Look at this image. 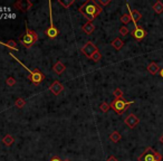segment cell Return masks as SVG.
Wrapping results in <instances>:
<instances>
[{"mask_svg": "<svg viewBox=\"0 0 163 161\" xmlns=\"http://www.w3.org/2000/svg\"><path fill=\"white\" fill-rule=\"evenodd\" d=\"M78 10H79V13L87 19V21L92 22L99 15L102 13L103 8L97 4V1H95V0H88V1H86V2H84V4H82Z\"/></svg>", "mask_w": 163, "mask_h": 161, "instance_id": "1", "label": "cell"}, {"mask_svg": "<svg viewBox=\"0 0 163 161\" xmlns=\"http://www.w3.org/2000/svg\"><path fill=\"white\" fill-rule=\"evenodd\" d=\"M134 102H127L123 100V98H115V100H113V101L110 103V105H111V109L114 112H115L116 114L119 115H122L124 113L125 111L129 109L130 105H132Z\"/></svg>", "mask_w": 163, "mask_h": 161, "instance_id": "2", "label": "cell"}, {"mask_svg": "<svg viewBox=\"0 0 163 161\" xmlns=\"http://www.w3.org/2000/svg\"><path fill=\"white\" fill-rule=\"evenodd\" d=\"M38 40V36H37V33L34 31V30L29 29L26 26V34L24 35L20 39V42L21 45L25 48H30L31 46H34V44H36Z\"/></svg>", "mask_w": 163, "mask_h": 161, "instance_id": "3", "label": "cell"}, {"mask_svg": "<svg viewBox=\"0 0 163 161\" xmlns=\"http://www.w3.org/2000/svg\"><path fill=\"white\" fill-rule=\"evenodd\" d=\"M49 18H50V27L49 28H47V29L45 30V34H46V36L47 37H49V38H56L57 36H58V34H59V30L56 28L55 26H54V20H53V13H52V2L49 1Z\"/></svg>", "mask_w": 163, "mask_h": 161, "instance_id": "4", "label": "cell"}, {"mask_svg": "<svg viewBox=\"0 0 163 161\" xmlns=\"http://www.w3.org/2000/svg\"><path fill=\"white\" fill-rule=\"evenodd\" d=\"M97 51H99L97 46L95 45L94 42H87L84 46L82 47V49H81L82 53H83L87 58H90V60L92 58V56L94 55Z\"/></svg>", "mask_w": 163, "mask_h": 161, "instance_id": "5", "label": "cell"}, {"mask_svg": "<svg viewBox=\"0 0 163 161\" xmlns=\"http://www.w3.org/2000/svg\"><path fill=\"white\" fill-rule=\"evenodd\" d=\"M28 78L31 80V83L34 85H39L45 80V75L39 71L38 68H36L34 71H30L29 75H28Z\"/></svg>", "mask_w": 163, "mask_h": 161, "instance_id": "6", "label": "cell"}, {"mask_svg": "<svg viewBox=\"0 0 163 161\" xmlns=\"http://www.w3.org/2000/svg\"><path fill=\"white\" fill-rule=\"evenodd\" d=\"M154 152H155L154 149H152L151 147H147V148L145 149V151L137 158V160L139 161H156Z\"/></svg>", "mask_w": 163, "mask_h": 161, "instance_id": "7", "label": "cell"}, {"mask_svg": "<svg viewBox=\"0 0 163 161\" xmlns=\"http://www.w3.org/2000/svg\"><path fill=\"white\" fill-rule=\"evenodd\" d=\"M147 31H146L142 26H136L132 31H131V36L136 40H142L143 38H145Z\"/></svg>", "mask_w": 163, "mask_h": 161, "instance_id": "8", "label": "cell"}, {"mask_svg": "<svg viewBox=\"0 0 163 161\" xmlns=\"http://www.w3.org/2000/svg\"><path fill=\"white\" fill-rule=\"evenodd\" d=\"M124 123L130 127V129H134L136 125H139V123H140V119H139L135 114L131 113V114H129L124 119Z\"/></svg>", "mask_w": 163, "mask_h": 161, "instance_id": "9", "label": "cell"}, {"mask_svg": "<svg viewBox=\"0 0 163 161\" xmlns=\"http://www.w3.org/2000/svg\"><path fill=\"white\" fill-rule=\"evenodd\" d=\"M49 89H50V92H52L53 94H55V95H59V94L63 92L64 86H63V84H61L60 82L55 80V82L49 86Z\"/></svg>", "mask_w": 163, "mask_h": 161, "instance_id": "10", "label": "cell"}, {"mask_svg": "<svg viewBox=\"0 0 163 161\" xmlns=\"http://www.w3.org/2000/svg\"><path fill=\"white\" fill-rule=\"evenodd\" d=\"M15 6H16L18 9H20L21 11H27V10H29V9L33 7V4H31L30 1H28V0H21V1L16 2Z\"/></svg>", "mask_w": 163, "mask_h": 161, "instance_id": "11", "label": "cell"}, {"mask_svg": "<svg viewBox=\"0 0 163 161\" xmlns=\"http://www.w3.org/2000/svg\"><path fill=\"white\" fill-rule=\"evenodd\" d=\"M146 71L150 73L151 75H156L158 73H160V67L159 65L156 63H154V62H151L149 65H147V67H146Z\"/></svg>", "mask_w": 163, "mask_h": 161, "instance_id": "12", "label": "cell"}, {"mask_svg": "<svg viewBox=\"0 0 163 161\" xmlns=\"http://www.w3.org/2000/svg\"><path fill=\"white\" fill-rule=\"evenodd\" d=\"M65 69H66V66H65L64 64L61 63L60 60H58V62H56L55 65L53 66V71L57 74V75H60V74H63V73L65 72Z\"/></svg>", "mask_w": 163, "mask_h": 161, "instance_id": "13", "label": "cell"}, {"mask_svg": "<svg viewBox=\"0 0 163 161\" xmlns=\"http://www.w3.org/2000/svg\"><path fill=\"white\" fill-rule=\"evenodd\" d=\"M130 15H131V17H132V21L134 22V25H135V27H136V24L139 22V21L141 20L142 18V15L140 11H137V10H132V9H130Z\"/></svg>", "mask_w": 163, "mask_h": 161, "instance_id": "14", "label": "cell"}, {"mask_svg": "<svg viewBox=\"0 0 163 161\" xmlns=\"http://www.w3.org/2000/svg\"><path fill=\"white\" fill-rule=\"evenodd\" d=\"M82 29H83V31H84V33H86L87 35H90L95 30V26L93 25V22H90V21H87L86 24H84V25H83Z\"/></svg>", "mask_w": 163, "mask_h": 161, "instance_id": "15", "label": "cell"}, {"mask_svg": "<svg viewBox=\"0 0 163 161\" xmlns=\"http://www.w3.org/2000/svg\"><path fill=\"white\" fill-rule=\"evenodd\" d=\"M111 45L113 46L114 49H116V51H121V49L123 48V46H124V42H123L121 38H119V37H116V38L111 42Z\"/></svg>", "mask_w": 163, "mask_h": 161, "instance_id": "16", "label": "cell"}, {"mask_svg": "<svg viewBox=\"0 0 163 161\" xmlns=\"http://www.w3.org/2000/svg\"><path fill=\"white\" fill-rule=\"evenodd\" d=\"M153 10H154L155 13H158V15H160V13H163V2L162 1H156L154 4H153Z\"/></svg>", "mask_w": 163, "mask_h": 161, "instance_id": "17", "label": "cell"}, {"mask_svg": "<svg viewBox=\"0 0 163 161\" xmlns=\"http://www.w3.org/2000/svg\"><path fill=\"white\" fill-rule=\"evenodd\" d=\"M121 139H122V136H121V133L119 131L112 132L111 136H110V140H111L112 142H114V143H117Z\"/></svg>", "mask_w": 163, "mask_h": 161, "instance_id": "18", "label": "cell"}, {"mask_svg": "<svg viewBox=\"0 0 163 161\" xmlns=\"http://www.w3.org/2000/svg\"><path fill=\"white\" fill-rule=\"evenodd\" d=\"M13 142H15V139H13V136H10V134H7V136H4V139H2V143H4V145H7V147H10Z\"/></svg>", "mask_w": 163, "mask_h": 161, "instance_id": "19", "label": "cell"}, {"mask_svg": "<svg viewBox=\"0 0 163 161\" xmlns=\"http://www.w3.org/2000/svg\"><path fill=\"white\" fill-rule=\"evenodd\" d=\"M74 2H75L74 0H65V1H64V0H58V4H59L60 6H63V7L66 8V9L69 8V7H70Z\"/></svg>", "mask_w": 163, "mask_h": 161, "instance_id": "20", "label": "cell"}, {"mask_svg": "<svg viewBox=\"0 0 163 161\" xmlns=\"http://www.w3.org/2000/svg\"><path fill=\"white\" fill-rule=\"evenodd\" d=\"M121 21H122L124 25H127L130 21H132V17H131L130 13H124V15H122V17H121Z\"/></svg>", "mask_w": 163, "mask_h": 161, "instance_id": "21", "label": "cell"}, {"mask_svg": "<svg viewBox=\"0 0 163 161\" xmlns=\"http://www.w3.org/2000/svg\"><path fill=\"white\" fill-rule=\"evenodd\" d=\"M99 109H101V111H102L103 113H106V112L111 109V105L108 104L107 102H103V103L99 105Z\"/></svg>", "mask_w": 163, "mask_h": 161, "instance_id": "22", "label": "cell"}, {"mask_svg": "<svg viewBox=\"0 0 163 161\" xmlns=\"http://www.w3.org/2000/svg\"><path fill=\"white\" fill-rule=\"evenodd\" d=\"M113 95L115 96V98H123V91L120 87H116L113 92Z\"/></svg>", "mask_w": 163, "mask_h": 161, "instance_id": "23", "label": "cell"}, {"mask_svg": "<svg viewBox=\"0 0 163 161\" xmlns=\"http://www.w3.org/2000/svg\"><path fill=\"white\" fill-rule=\"evenodd\" d=\"M15 105L17 106L18 109H21V107H24V106L26 105V101L24 100V98H19L16 100V103H15Z\"/></svg>", "mask_w": 163, "mask_h": 161, "instance_id": "24", "label": "cell"}, {"mask_svg": "<svg viewBox=\"0 0 163 161\" xmlns=\"http://www.w3.org/2000/svg\"><path fill=\"white\" fill-rule=\"evenodd\" d=\"M4 46L9 47V48H11V49H13V51H18V47H17V44L13 42V40H9L7 44H4Z\"/></svg>", "mask_w": 163, "mask_h": 161, "instance_id": "25", "label": "cell"}, {"mask_svg": "<svg viewBox=\"0 0 163 161\" xmlns=\"http://www.w3.org/2000/svg\"><path fill=\"white\" fill-rule=\"evenodd\" d=\"M101 58H102V54H101V53L97 51L94 54V55L92 56V58H90V60H93V62H99V60H101Z\"/></svg>", "mask_w": 163, "mask_h": 161, "instance_id": "26", "label": "cell"}, {"mask_svg": "<svg viewBox=\"0 0 163 161\" xmlns=\"http://www.w3.org/2000/svg\"><path fill=\"white\" fill-rule=\"evenodd\" d=\"M119 31H120V34L122 35V36H126V35L130 33L129 29H127V27H125V26H122Z\"/></svg>", "mask_w": 163, "mask_h": 161, "instance_id": "27", "label": "cell"}, {"mask_svg": "<svg viewBox=\"0 0 163 161\" xmlns=\"http://www.w3.org/2000/svg\"><path fill=\"white\" fill-rule=\"evenodd\" d=\"M6 84L8 85V86H13V85L16 84V80L13 77H8L7 80H6Z\"/></svg>", "mask_w": 163, "mask_h": 161, "instance_id": "28", "label": "cell"}, {"mask_svg": "<svg viewBox=\"0 0 163 161\" xmlns=\"http://www.w3.org/2000/svg\"><path fill=\"white\" fill-rule=\"evenodd\" d=\"M97 4H99V6H107V4H111V0H99Z\"/></svg>", "mask_w": 163, "mask_h": 161, "instance_id": "29", "label": "cell"}, {"mask_svg": "<svg viewBox=\"0 0 163 161\" xmlns=\"http://www.w3.org/2000/svg\"><path fill=\"white\" fill-rule=\"evenodd\" d=\"M4 18H16V15L15 13H8V15H4Z\"/></svg>", "mask_w": 163, "mask_h": 161, "instance_id": "30", "label": "cell"}, {"mask_svg": "<svg viewBox=\"0 0 163 161\" xmlns=\"http://www.w3.org/2000/svg\"><path fill=\"white\" fill-rule=\"evenodd\" d=\"M106 161H119V160H117V159H116L114 156H110V157L107 158V160H106Z\"/></svg>", "mask_w": 163, "mask_h": 161, "instance_id": "31", "label": "cell"}, {"mask_svg": "<svg viewBox=\"0 0 163 161\" xmlns=\"http://www.w3.org/2000/svg\"><path fill=\"white\" fill-rule=\"evenodd\" d=\"M49 161H63V160H60V159L57 157V156H54V157H52V159H50Z\"/></svg>", "mask_w": 163, "mask_h": 161, "instance_id": "32", "label": "cell"}, {"mask_svg": "<svg viewBox=\"0 0 163 161\" xmlns=\"http://www.w3.org/2000/svg\"><path fill=\"white\" fill-rule=\"evenodd\" d=\"M159 74H160V76H161V77H162V78H163V68H162V69H161V71H160Z\"/></svg>", "mask_w": 163, "mask_h": 161, "instance_id": "33", "label": "cell"}, {"mask_svg": "<svg viewBox=\"0 0 163 161\" xmlns=\"http://www.w3.org/2000/svg\"><path fill=\"white\" fill-rule=\"evenodd\" d=\"M160 142H161V143H163V134L160 136Z\"/></svg>", "mask_w": 163, "mask_h": 161, "instance_id": "34", "label": "cell"}]
</instances>
